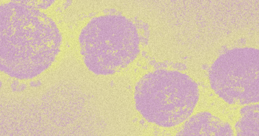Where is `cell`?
<instances>
[{"label": "cell", "instance_id": "3", "mask_svg": "<svg viewBox=\"0 0 259 136\" xmlns=\"http://www.w3.org/2000/svg\"><path fill=\"white\" fill-rule=\"evenodd\" d=\"M79 45L84 64L97 75L116 73L134 62L140 53L137 27L117 14L90 20L80 32Z\"/></svg>", "mask_w": 259, "mask_h": 136}, {"label": "cell", "instance_id": "2", "mask_svg": "<svg viewBox=\"0 0 259 136\" xmlns=\"http://www.w3.org/2000/svg\"><path fill=\"white\" fill-rule=\"evenodd\" d=\"M200 97L198 84L180 71L159 69L145 74L135 89L136 109L148 122L169 128L190 118Z\"/></svg>", "mask_w": 259, "mask_h": 136}, {"label": "cell", "instance_id": "1", "mask_svg": "<svg viewBox=\"0 0 259 136\" xmlns=\"http://www.w3.org/2000/svg\"><path fill=\"white\" fill-rule=\"evenodd\" d=\"M1 70L20 80L36 77L60 53L62 35L55 21L25 2L1 6Z\"/></svg>", "mask_w": 259, "mask_h": 136}, {"label": "cell", "instance_id": "4", "mask_svg": "<svg viewBox=\"0 0 259 136\" xmlns=\"http://www.w3.org/2000/svg\"><path fill=\"white\" fill-rule=\"evenodd\" d=\"M258 50L236 48L221 55L208 71L210 85L229 104L258 103Z\"/></svg>", "mask_w": 259, "mask_h": 136}, {"label": "cell", "instance_id": "6", "mask_svg": "<svg viewBox=\"0 0 259 136\" xmlns=\"http://www.w3.org/2000/svg\"><path fill=\"white\" fill-rule=\"evenodd\" d=\"M237 135L258 136V104L244 105L235 126Z\"/></svg>", "mask_w": 259, "mask_h": 136}, {"label": "cell", "instance_id": "5", "mask_svg": "<svg viewBox=\"0 0 259 136\" xmlns=\"http://www.w3.org/2000/svg\"><path fill=\"white\" fill-rule=\"evenodd\" d=\"M177 135H234L231 125L208 112H201L187 119Z\"/></svg>", "mask_w": 259, "mask_h": 136}]
</instances>
